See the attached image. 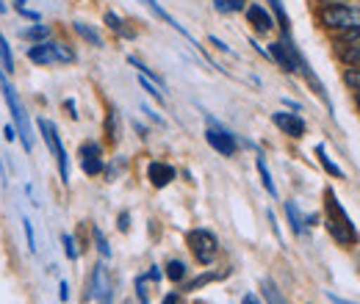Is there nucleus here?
Wrapping results in <instances>:
<instances>
[{"mask_svg": "<svg viewBox=\"0 0 360 304\" xmlns=\"http://www.w3.org/2000/svg\"><path fill=\"white\" fill-rule=\"evenodd\" d=\"M324 213H327L324 227H327V232H330L338 244H344V246L358 244V230H355V224H352L349 213L344 211V205L338 202V197H335L333 188L324 191Z\"/></svg>", "mask_w": 360, "mask_h": 304, "instance_id": "nucleus-1", "label": "nucleus"}, {"mask_svg": "<svg viewBox=\"0 0 360 304\" xmlns=\"http://www.w3.org/2000/svg\"><path fill=\"white\" fill-rule=\"evenodd\" d=\"M0 88H3V100H6V105H8V111H11V122H14V128H17V138L22 141V150H25V152H34L31 119H28L25 105L20 103L17 91H14V88H11V84H8V78L3 75V70H0Z\"/></svg>", "mask_w": 360, "mask_h": 304, "instance_id": "nucleus-2", "label": "nucleus"}, {"mask_svg": "<svg viewBox=\"0 0 360 304\" xmlns=\"http://www.w3.org/2000/svg\"><path fill=\"white\" fill-rule=\"evenodd\" d=\"M321 22L335 31H360V0L344 6H327L321 11Z\"/></svg>", "mask_w": 360, "mask_h": 304, "instance_id": "nucleus-3", "label": "nucleus"}, {"mask_svg": "<svg viewBox=\"0 0 360 304\" xmlns=\"http://www.w3.org/2000/svg\"><path fill=\"white\" fill-rule=\"evenodd\" d=\"M28 61L39 64V67H47V64H72L75 61V53L67 47V44L58 42H37L25 50Z\"/></svg>", "mask_w": 360, "mask_h": 304, "instance_id": "nucleus-4", "label": "nucleus"}, {"mask_svg": "<svg viewBox=\"0 0 360 304\" xmlns=\"http://www.w3.org/2000/svg\"><path fill=\"white\" fill-rule=\"evenodd\" d=\"M188 246H191L197 263H202V265H211L219 255V241L211 230H191L188 232Z\"/></svg>", "mask_w": 360, "mask_h": 304, "instance_id": "nucleus-5", "label": "nucleus"}, {"mask_svg": "<svg viewBox=\"0 0 360 304\" xmlns=\"http://www.w3.org/2000/svg\"><path fill=\"white\" fill-rule=\"evenodd\" d=\"M91 299L97 304H114V282L105 263H97L91 271Z\"/></svg>", "mask_w": 360, "mask_h": 304, "instance_id": "nucleus-6", "label": "nucleus"}, {"mask_svg": "<svg viewBox=\"0 0 360 304\" xmlns=\"http://www.w3.org/2000/svg\"><path fill=\"white\" fill-rule=\"evenodd\" d=\"M205 141H208L219 155H225V158H233V155H236V150H238L236 136H233V133H227L225 128H219V125H211V128L205 131Z\"/></svg>", "mask_w": 360, "mask_h": 304, "instance_id": "nucleus-7", "label": "nucleus"}, {"mask_svg": "<svg viewBox=\"0 0 360 304\" xmlns=\"http://www.w3.org/2000/svg\"><path fill=\"white\" fill-rule=\"evenodd\" d=\"M297 55H300V50L288 39V34H285V42L269 44V58H274L285 72H297Z\"/></svg>", "mask_w": 360, "mask_h": 304, "instance_id": "nucleus-8", "label": "nucleus"}, {"mask_svg": "<svg viewBox=\"0 0 360 304\" xmlns=\"http://www.w3.org/2000/svg\"><path fill=\"white\" fill-rule=\"evenodd\" d=\"M271 122L291 138H302L305 136V119L300 114H288V111H274L271 114Z\"/></svg>", "mask_w": 360, "mask_h": 304, "instance_id": "nucleus-9", "label": "nucleus"}, {"mask_svg": "<svg viewBox=\"0 0 360 304\" xmlns=\"http://www.w3.org/2000/svg\"><path fill=\"white\" fill-rule=\"evenodd\" d=\"M81 169L86 174H91V177L105 169V164H103V147H100V144L86 141V144L81 147Z\"/></svg>", "mask_w": 360, "mask_h": 304, "instance_id": "nucleus-10", "label": "nucleus"}, {"mask_svg": "<svg viewBox=\"0 0 360 304\" xmlns=\"http://www.w3.org/2000/svg\"><path fill=\"white\" fill-rule=\"evenodd\" d=\"M338 55L349 64V67H360V31H347L338 39Z\"/></svg>", "mask_w": 360, "mask_h": 304, "instance_id": "nucleus-11", "label": "nucleus"}, {"mask_svg": "<svg viewBox=\"0 0 360 304\" xmlns=\"http://www.w3.org/2000/svg\"><path fill=\"white\" fill-rule=\"evenodd\" d=\"M147 177H150V183L155 185V188H167L178 172H175V166H169V164H164V161H153L150 166H147Z\"/></svg>", "mask_w": 360, "mask_h": 304, "instance_id": "nucleus-12", "label": "nucleus"}, {"mask_svg": "<svg viewBox=\"0 0 360 304\" xmlns=\"http://www.w3.org/2000/svg\"><path fill=\"white\" fill-rule=\"evenodd\" d=\"M247 22H250L258 34H269L271 25H274V22H271V14L264 6H258V3H252V6L247 8Z\"/></svg>", "mask_w": 360, "mask_h": 304, "instance_id": "nucleus-13", "label": "nucleus"}, {"mask_svg": "<svg viewBox=\"0 0 360 304\" xmlns=\"http://www.w3.org/2000/svg\"><path fill=\"white\" fill-rule=\"evenodd\" d=\"M144 3H147V6H150V8H153V11H155V14H158V17H161V20L167 22V25H172V28H175L178 34H183V37H186L188 42L194 44V47H200V44H197V42H194V39H191V37H188V31H186L183 25H178V20H172V17H169V14H167V11L161 8V3H158V0H144Z\"/></svg>", "mask_w": 360, "mask_h": 304, "instance_id": "nucleus-14", "label": "nucleus"}, {"mask_svg": "<svg viewBox=\"0 0 360 304\" xmlns=\"http://www.w3.org/2000/svg\"><path fill=\"white\" fill-rule=\"evenodd\" d=\"M285 216H288V221H291L294 235H302V232H305V216L300 213L297 202H285Z\"/></svg>", "mask_w": 360, "mask_h": 304, "instance_id": "nucleus-15", "label": "nucleus"}, {"mask_svg": "<svg viewBox=\"0 0 360 304\" xmlns=\"http://www.w3.org/2000/svg\"><path fill=\"white\" fill-rule=\"evenodd\" d=\"M153 285H155V279H153L150 274L136 277V296H139L141 304H153V296H150V288H153Z\"/></svg>", "mask_w": 360, "mask_h": 304, "instance_id": "nucleus-16", "label": "nucleus"}, {"mask_svg": "<svg viewBox=\"0 0 360 304\" xmlns=\"http://www.w3.org/2000/svg\"><path fill=\"white\" fill-rule=\"evenodd\" d=\"M261 291H264V299H266V304H288V302H285V296L280 293V288L271 282L269 277H266V279H261Z\"/></svg>", "mask_w": 360, "mask_h": 304, "instance_id": "nucleus-17", "label": "nucleus"}, {"mask_svg": "<svg viewBox=\"0 0 360 304\" xmlns=\"http://www.w3.org/2000/svg\"><path fill=\"white\" fill-rule=\"evenodd\" d=\"M316 155H319L321 166L333 174V177H344V169H341V166H338V164H335V161L327 155V147H324V144H316Z\"/></svg>", "mask_w": 360, "mask_h": 304, "instance_id": "nucleus-18", "label": "nucleus"}, {"mask_svg": "<svg viewBox=\"0 0 360 304\" xmlns=\"http://www.w3.org/2000/svg\"><path fill=\"white\" fill-rule=\"evenodd\" d=\"M255 166H258V174H261V183H264V188L269 191L271 197H277V185H274V180H271V172H269V166H266V161H264V155H258Z\"/></svg>", "mask_w": 360, "mask_h": 304, "instance_id": "nucleus-19", "label": "nucleus"}, {"mask_svg": "<svg viewBox=\"0 0 360 304\" xmlns=\"http://www.w3.org/2000/svg\"><path fill=\"white\" fill-rule=\"evenodd\" d=\"M72 28H75V34H78V37H84V39H86L89 44H94V47H103V39H100V34H97L94 28H89L86 22H78V20H75V22H72Z\"/></svg>", "mask_w": 360, "mask_h": 304, "instance_id": "nucleus-20", "label": "nucleus"}, {"mask_svg": "<svg viewBox=\"0 0 360 304\" xmlns=\"http://www.w3.org/2000/svg\"><path fill=\"white\" fill-rule=\"evenodd\" d=\"M0 64H3V72H14V55L3 34H0Z\"/></svg>", "mask_w": 360, "mask_h": 304, "instance_id": "nucleus-21", "label": "nucleus"}, {"mask_svg": "<svg viewBox=\"0 0 360 304\" xmlns=\"http://www.w3.org/2000/svg\"><path fill=\"white\" fill-rule=\"evenodd\" d=\"M47 37H50V31H47L45 25H28L25 31H22V39H28V42H45Z\"/></svg>", "mask_w": 360, "mask_h": 304, "instance_id": "nucleus-22", "label": "nucleus"}, {"mask_svg": "<svg viewBox=\"0 0 360 304\" xmlns=\"http://www.w3.org/2000/svg\"><path fill=\"white\" fill-rule=\"evenodd\" d=\"M244 3H247V0H214V8H217L219 14H236V11L244 8Z\"/></svg>", "mask_w": 360, "mask_h": 304, "instance_id": "nucleus-23", "label": "nucleus"}, {"mask_svg": "<svg viewBox=\"0 0 360 304\" xmlns=\"http://www.w3.org/2000/svg\"><path fill=\"white\" fill-rule=\"evenodd\" d=\"M269 3H271V11H274V14H277V20H280L283 34H288L291 22H288V14H285V8H283V0H269Z\"/></svg>", "mask_w": 360, "mask_h": 304, "instance_id": "nucleus-24", "label": "nucleus"}, {"mask_svg": "<svg viewBox=\"0 0 360 304\" xmlns=\"http://www.w3.org/2000/svg\"><path fill=\"white\" fill-rule=\"evenodd\" d=\"M167 277L172 279V282H183V277H186V265L180 260H169L167 263Z\"/></svg>", "mask_w": 360, "mask_h": 304, "instance_id": "nucleus-25", "label": "nucleus"}, {"mask_svg": "<svg viewBox=\"0 0 360 304\" xmlns=\"http://www.w3.org/2000/svg\"><path fill=\"white\" fill-rule=\"evenodd\" d=\"M91 235H94V244H97V252H100V255H103V258L108 260V258H111V246H108V241H105V235L100 232V227H94V230H91Z\"/></svg>", "mask_w": 360, "mask_h": 304, "instance_id": "nucleus-26", "label": "nucleus"}, {"mask_svg": "<svg viewBox=\"0 0 360 304\" xmlns=\"http://www.w3.org/2000/svg\"><path fill=\"white\" fill-rule=\"evenodd\" d=\"M139 84H141V88H144V91H147V94H150L153 100H158V103H164V94L158 91V86H155V84H153L150 78H144V75H139Z\"/></svg>", "mask_w": 360, "mask_h": 304, "instance_id": "nucleus-27", "label": "nucleus"}, {"mask_svg": "<svg viewBox=\"0 0 360 304\" xmlns=\"http://www.w3.org/2000/svg\"><path fill=\"white\" fill-rule=\"evenodd\" d=\"M105 25H111V28H114L117 34H122V37H134L131 31H125V28H122L125 22H122V20H120V17L114 14V11H108V14H105Z\"/></svg>", "mask_w": 360, "mask_h": 304, "instance_id": "nucleus-28", "label": "nucleus"}, {"mask_svg": "<svg viewBox=\"0 0 360 304\" xmlns=\"http://www.w3.org/2000/svg\"><path fill=\"white\" fill-rule=\"evenodd\" d=\"M219 277H225V274H202V277L191 279V282L186 285V291H197V288H202V285H208V282H214V279H219Z\"/></svg>", "mask_w": 360, "mask_h": 304, "instance_id": "nucleus-29", "label": "nucleus"}, {"mask_svg": "<svg viewBox=\"0 0 360 304\" xmlns=\"http://www.w3.org/2000/svg\"><path fill=\"white\" fill-rule=\"evenodd\" d=\"M22 230H25V238H28V249L37 252V235H34V227L25 216H22Z\"/></svg>", "mask_w": 360, "mask_h": 304, "instance_id": "nucleus-30", "label": "nucleus"}, {"mask_svg": "<svg viewBox=\"0 0 360 304\" xmlns=\"http://www.w3.org/2000/svg\"><path fill=\"white\" fill-rule=\"evenodd\" d=\"M61 241H64V252H67V258H70V260H75V258H78V249H75L72 235H61Z\"/></svg>", "mask_w": 360, "mask_h": 304, "instance_id": "nucleus-31", "label": "nucleus"}, {"mask_svg": "<svg viewBox=\"0 0 360 304\" xmlns=\"http://www.w3.org/2000/svg\"><path fill=\"white\" fill-rule=\"evenodd\" d=\"M105 131H108V138L111 141H117L120 136H117V114L111 111V117H108V122H105Z\"/></svg>", "mask_w": 360, "mask_h": 304, "instance_id": "nucleus-32", "label": "nucleus"}, {"mask_svg": "<svg viewBox=\"0 0 360 304\" xmlns=\"http://www.w3.org/2000/svg\"><path fill=\"white\" fill-rule=\"evenodd\" d=\"M347 84L352 88H358L360 91V67H352V72H347V78H344Z\"/></svg>", "mask_w": 360, "mask_h": 304, "instance_id": "nucleus-33", "label": "nucleus"}, {"mask_svg": "<svg viewBox=\"0 0 360 304\" xmlns=\"http://www.w3.org/2000/svg\"><path fill=\"white\" fill-rule=\"evenodd\" d=\"M20 14L22 17H28V20H34V22H39L42 17H39V11H31V8H25V6H20Z\"/></svg>", "mask_w": 360, "mask_h": 304, "instance_id": "nucleus-34", "label": "nucleus"}, {"mask_svg": "<svg viewBox=\"0 0 360 304\" xmlns=\"http://www.w3.org/2000/svg\"><path fill=\"white\" fill-rule=\"evenodd\" d=\"M3 136H6V141H14V138H17V128H14V125H6V128H3Z\"/></svg>", "mask_w": 360, "mask_h": 304, "instance_id": "nucleus-35", "label": "nucleus"}, {"mask_svg": "<svg viewBox=\"0 0 360 304\" xmlns=\"http://www.w3.org/2000/svg\"><path fill=\"white\" fill-rule=\"evenodd\" d=\"M161 304H183V299H180V293H167Z\"/></svg>", "mask_w": 360, "mask_h": 304, "instance_id": "nucleus-36", "label": "nucleus"}, {"mask_svg": "<svg viewBox=\"0 0 360 304\" xmlns=\"http://www.w3.org/2000/svg\"><path fill=\"white\" fill-rule=\"evenodd\" d=\"M144 114H147V117H150V119H153V122H158V125H161V122H164V119H161V117H158V114H155V111H150V108H147V105H144Z\"/></svg>", "mask_w": 360, "mask_h": 304, "instance_id": "nucleus-37", "label": "nucleus"}, {"mask_svg": "<svg viewBox=\"0 0 360 304\" xmlns=\"http://www.w3.org/2000/svg\"><path fill=\"white\" fill-rule=\"evenodd\" d=\"M67 299H70V285L61 279V302H67Z\"/></svg>", "mask_w": 360, "mask_h": 304, "instance_id": "nucleus-38", "label": "nucleus"}, {"mask_svg": "<svg viewBox=\"0 0 360 304\" xmlns=\"http://www.w3.org/2000/svg\"><path fill=\"white\" fill-rule=\"evenodd\" d=\"M128 221H131L128 213H122V216H120V230H122V232H128Z\"/></svg>", "mask_w": 360, "mask_h": 304, "instance_id": "nucleus-39", "label": "nucleus"}, {"mask_svg": "<svg viewBox=\"0 0 360 304\" xmlns=\"http://www.w3.org/2000/svg\"><path fill=\"white\" fill-rule=\"evenodd\" d=\"M211 44H217V47H219V50H225V53H230V47H227L225 42H219V39H217V37H211Z\"/></svg>", "mask_w": 360, "mask_h": 304, "instance_id": "nucleus-40", "label": "nucleus"}, {"mask_svg": "<svg viewBox=\"0 0 360 304\" xmlns=\"http://www.w3.org/2000/svg\"><path fill=\"white\" fill-rule=\"evenodd\" d=\"M324 6H344V3H352V0H321Z\"/></svg>", "mask_w": 360, "mask_h": 304, "instance_id": "nucleus-41", "label": "nucleus"}, {"mask_svg": "<svg viewBox=\"0 0 360 304\" xmlns=\"http://www.w3.org/2000/svg\"><path fill=\"white\" fill-rule=\"evenodd\" d=\"M241 302H244V304H261L258 299H255V293H247V296H244Z\"/></svg>", "mask_w": 360, "mask_h": 304, "instance_id": "nucleus-42", "label": "nucleus"}, {"mask_svg": "<svg viewBox=\"0 0 360 304\" xmlns=\"http://www.w3.org/2000/svg\"><path fill=\"white\" fill-rule=\"evenodd\" d=\"M330 302H335V304H358V302H347V299H338V296H333V293H330Z\"/></svg>", "mask_w": 360, "mask_h": 304, "instance_id": "nucleus-43", "label": "nucleus"}, {"mask_svg": "<svg viewBox=\"0 0 360 304\" xmlns=\"http://www.w3.org/2000/svg\"><path fill=\"white\" fill-rule=\"evenodd\" d=\"M0 14H6V3L3 0H0Z\"/></svg>", "mask_w": 360, "mask_h": 304, "instance_id": "nucleus-44", "label": "nucleus"}, {"mask_svg": "<svg viewBox=\"0 0 360 304\" xmlns=\"http://www.w3.org/2000/svg\"><path fill=\"white\" fill-rule=\"evenodd\" d=\"M22 3H25V0H17V8H20V6H22Z\"/></svg>", "mask_w": 360, "mask_h": 304, "instance_id": "nucleus-45", "label": "nucleus"}]
</instances>
